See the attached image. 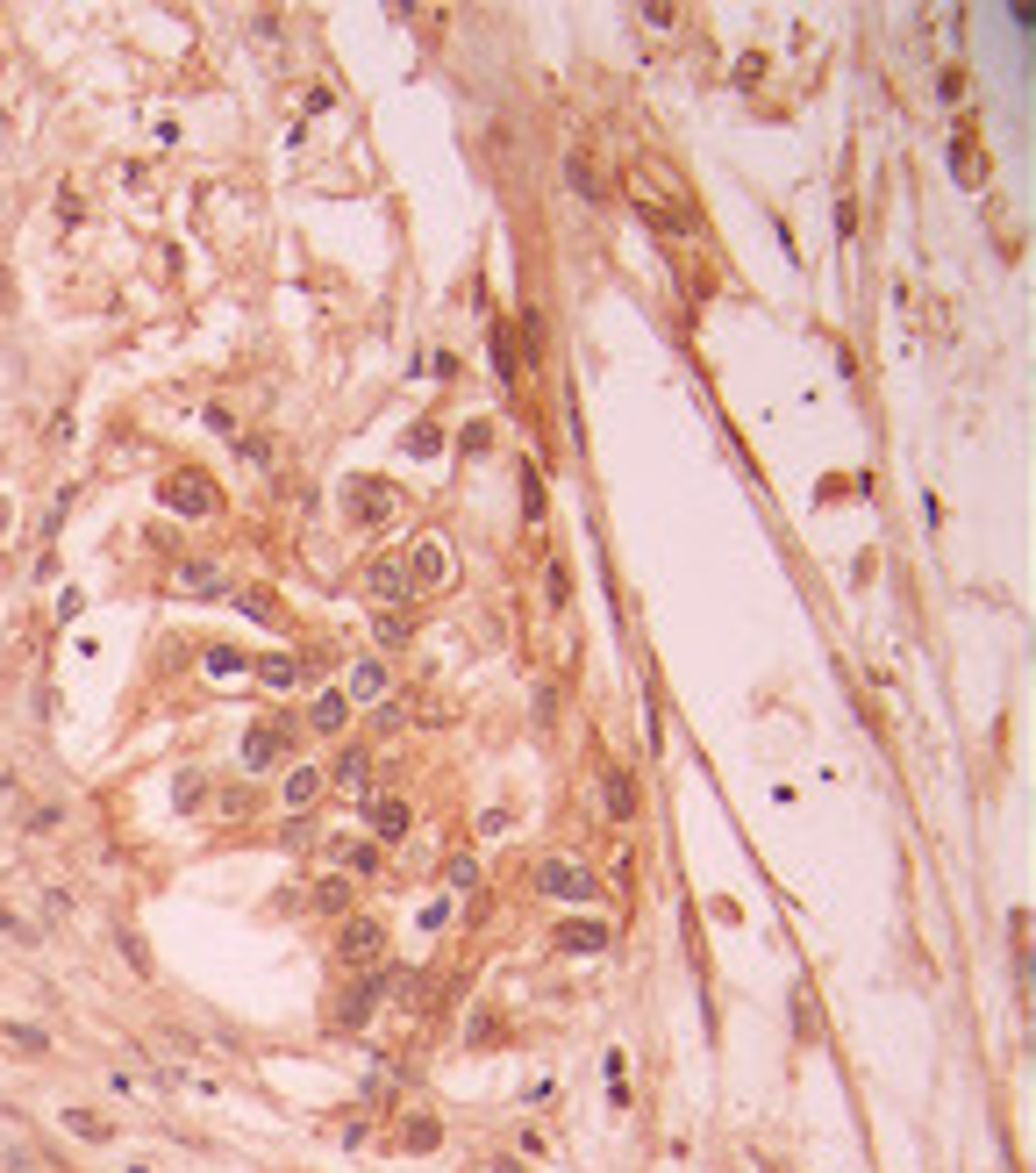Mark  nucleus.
<instances>
[{
	"mask_svg": "<svg viewBox=\"0 0 1036 1173\" xmlns=\"http://www.w3.org/2000/svg\"><path fill=\"white\" fill-rule=\"evenodd\" d=\"M351 687H358V694H386V666H379V659H358Z\"/></svg>",
	"mask_w": 1036,
	"mask_h": 1173,
	"instance_id": "22",
	"label": "nucleus"
},
{
	"mask_svg": "<svg viewBox=\"0 0 1036 1173\" xmlns=\"http://www.w3.org/2000/svg\"><path fill=\"white\" fill-rule=\"evenodd\" d=\"M372 866H379L372 844H351V851H344V873H372Z\"/></svg>",
	"mask_w": 1036,
	"mask_h": 1173,
	"instance_id": "27",
	"label": "nucleus"
},
{
	"mask_svg": "<svg viewBox=\"0 0 1036 1173\" xmlns=\"http://www.w3.org/2000/svg\"><path fill=\"white\" fill-rule=\"evenodd\" d=\"M115 945H122V959H129V966H136V973H150V952H143V937H136V930H122V937H115Z\"/></svg>",
	"mask_w": 1036,
	"mask_h": 1173,
	"instance_id": "23",
	"label": "nucleus"
},
{
	"mask_svg": "<svg viewBox=\"0 0 1036 1173\" xmlns=\"http://www.w3.org/2000/svg\"><path fill=\"white\" fill-rule=\"evenodd\" d=\"M536 895H550V902H594L601 888H594V873L579 866V858H543V866H536Z\"/></svg>",
	"mask_w": 1036,
	"mask_h": 1173,
	"instance_id": "1",
	"label": "nucleus"
},
{
	"mask_svg": "<svg viewBox=\"0 0 1036 1173\" xmlns=\"http://www.w3.org/2000/svg\"><path fill=\"white\" fill-rule=\"evenodd\" d=\"M0 930H8V937H15V945H36V923H22V916H15V909H0Z\"/></svg>",
	"mask_w": 1036,
	"mask_h": 1173,
	"instance_id": "26",
	"label": "nucleus"
},
{
	"mask_svg": "<svg viewBox=\"0 0 1036 1173\" xmlns=\"http://www.w3.org/2000/svg\"><path fill=\"white\" fill-rule=\"evenodd\" d=\"M365 773H372V758H365V744H344L330 766H322V780L337 795H365Z\"/></svg>",
	"mask_w": 1036,
	"mask_h": 1173,
	"instance_id": "6",
	"label": "nucleus"
},
{
	"mask_svg": "<svg viewBox=\"0 0 1036 1173\" xmlns=\"http://www.w3.org/2000/svg\"><path fill=\"white\" fill-rule=\"evenodd\" d=\"M601 795H608V816H615V823H629L636 809H644V795H636V780H629L622 766H608V773H601Z\"/></svg>",
	"mask_w": 1036,
	"mask_h": 1173,
	"instance_id": "9",
	"label": "nucleus"
},
{
	"mask_svg": "<svg viewBox=\"0 0 1036 1173\" xmlns=\"http://www.w3.org/2000/svg\"><path fill=\"white\" fill-rule=\"evenodd\" d=\"M436 1138H443V1131H436V1124H429V1117H415V1124H408V1152H429V1145H436Z\"/></svg>",
	"mask_w": 1036,
	"mask_h": 1173,
	"instance_id": "25",
	"label": "nucleus"
},
{
	"mask_svg": "<svg viewBox=\"0 0 1036 1173\" xmlns=\"http://www.w3.org/2000/svg\"><path fill=\"white\" fill-rule=\"evenodd\" d=\"M258 680L286 694V687H300V659H265V666H258Z\"/></svg>",
	"mask_w": 1036,
	"mask_h": 1173,
	"instance_id": "20",
	"label": "nucleus"
},
{
	"mask_svg": "<svg viewBox=\"0 0 1036 1173\" xmlns=\"http://www.w3.org/2000/svg\"><path fill=\"white\" fill-rule=\"evenodd\" d=\"M64 1131H72V1138H87V1145H108V1138H115V1124L94 1117V1109H64Z\"/></svg>",
	"mask_w": 1036,
	"mask_h": 1173,
	"instance_id": "17",
	"label": "nucleus"
},
{
	"mask_svg": "<svg viewBox=\"0 0 1036 1173\" xmlns=\"http://www.w3.org/2000/svg\"><path fill=\"white\" fill-rule=\"evenodd\" d=\"M165 508H179V515H208V508H215V494H208V480H201V473H179V480H165Z\"/></svg>",
	"mask_w": 1036,
	"mask_h": 1173,
	"instance_id": "10",
	"label": "nucleus"
},
{
	"mask_svg": "<svg viewBox=\"0 0 1036 1173\" xmlns=\"http://www.w3.org/2000/svg\"><path fill=\"white\" fill-rule=\"evenodd\" d=\"M565 180H572V187H579V201H594V208H608V180H601V165H594V158H587V150H579V143H572V150H565Z\"/></svg>",
	"mask_w": 1036,
	"mask_h": 1173,
	"instance_id": "8",
	"label": "nucleus"
},
{
	"mask_svg": "<svg viewBox=\"0 0 1036 1173\" xmlns=\"http://www.w3.org/2000/svg\"><path fill=\"white\" fill-rule=\"evenodd\" d=\"M344 716H351V694H322V701H314V730H344Z\"/></svg>",
	"mask_w": 1036,
	"mask_h": 1173,
	"instance_id": "19",
	"label": "nucleus"
},
{
	"mask_svg": "<svg viewBox=\"0 0 1036 1173\" xmlns=\"http://www.w3.org/2000/svg\"><path fill=\"white\" fill-rule=\"evenodd\" d=\"M201 802H208V780H201V773H179V780H172V809H201Z\"/></svg>",
	"mask_w": 1036,
	"mask_h": 1173,
	"instance_id": "21",
	"label": "nucleus"
},
{
	"mask_svg": "<svg viewBox=\"0 0 1036 1173\" xmlns=\"http://www.w3.org/2000/svg\"><path fill=\"white\" fill-rule=\"evenodd\" d=\"M608 923H557V952H601Z\"/></svg>",
	"mask_w": 1036,
	"mask_h": 1173,
	"instance_id": "13",
	"label": "nucleus"
},
{
	"mask_svg": "<svg viewBox=\"0 0 1036 1173\" xmlns=\"http://www.w3.org/2000/svg\"><path fill=\"white\" fill-rule=\"evenodd\" d=\"M386 952V930L372 923V916H344V930H337V959L344 966H372Z\"/></svg>",
	"mask_w": 1036,
	"mask_h": 1173,
	"instance_id": "3",
	"label": "nucleus"
},
{
	"mask_svg": "<svg viewBox=\"0 0 1036 1173\" xmlns=\"http://www.w3.org/2000/svg\"><path fill=\"white\" fill-rule=\"evenodd\" d=\"M208 673H215V680H236V673H244V652H208Z\"/></svg>",
	"mask_w": 1036,
	"mask_h": 1173,
	"instance_id": "24",
	"label": "nucleus"
},
{
	"mask_svg": "<svg viewBox=\"0 0 1036 1173\" xmlns=\"http://www.w3.org/2000/svg\"><path fill=\"white\" fill-rule=\"evenodd\" d=\"M0 1045H15V1052H29V1059H43V1052H50V1038H43L36 1024H0Z\"/></svg>",
	"mask_w": 1036,
	"mask_h": 1173,
	"instance_id": "18",
	"label": "nucleus"
},
{
	"mask_svg": "<svg viewBox=\"0 0 1036 1173\" xmlns=\"http://www.w3.org/2000/svg\"><path fill=\"white\" fill-rule=\"evenodd\" d=\"M393 508H401V487H386V480H351L344 487V515L351 522H386Z\"/></svg>",
	"mask_w": 1036,
	"mask_h": 1173,
	"instance_id": "2",
	"label": "nucleus"
},
{
	"mask_svg": "<svg viewBox=\"0 0 1036 1173\" xmlns=\"http://www.w3.org/2000/svg\"><path fill=\"white\" fill-rule=\"evenodd\" d=\"M322 916H351V881L344 873H330V881H314V895H307Z\"/></svg>",
	"mask_w": 1036,
	"mask_h": 1173,
	"instance_id": "15",
	"label": "nucleus"
},
{
	"mask_svg": "<svg viewBox=\"0 0 1036 1173\" xmlns=\"http://www.w3.org/2000/svg\"><path fill=\"white\" fill-rule=\"evenodd\" d=\"M172 587H179L186 601H215V594H229V566H215V559H179V566H172Z\"/></svg>",
	"mask_w": 1036,
	"mask_h": 1173,
	"instance_id": "4",
	"label": "nucleus"
},
{
	"mask_svg": "<svg viewBox=\"0 0 1036 1173\" xmlns=\"http://www.w3.org/2000/svg\"><path fill=\"white\" fill-rule=\"evenodd\" d=\"M365 594H372L379 608L408 601V566H401V552H386V559H372V566H365Z\"/></svg>",
	"mask_w": 1036,
	"mask_h": 1173,
	"instance_id": "5",
	"label": "nucleus"
},
{
	"mask_svg": "<svg viewBox=\"0 0 1036 1173\" xmlns=\"http://www.w3.org/2000/svg\"><path fill=\"white\" fill-rule=\"evenodd\" d=\"M279 751H286V730H279V723H265V730H251V737H244V766H251V773H258V766H272Z\"/></svg>",
	"mask_w": 1036,
	"mask_h": 1173,
	"instance_id": "12",
	"label": "nucleus"
},
{
	"mask_svg": "<svg viewBox=\"0 0 1036 1173\" xmlns=\"http://www.w3.org/2000/svg\"><path fill=\"white\" fill-rule=\"evenodd\" d=\"M330 780H322V766H300V773H286V809H307L314 795H322Z\"/></svg>",
	"mask_w": 1036,
	"mask_h": 1173,
	"instance_id": "16",
	"label": "nucleus"
},
{
	"mask_svg": "<svg viewBox=\"0 0 1036 1173\" xmlns=\"http://www.w3.org/2000/svg\"><path fill=\"white\" fill-rule=\"evenodd\" d=\"M408 823H415V816H408V802H393V795H379V802H372V837H379V844H401V837H408Z\"/></svg>",
	"mask_w": 1036,
	"mask_h": 1173,
	"instance_id": "11",
	"label": "nucleus"
},
{
	"mask_svg": "<svg viewBox=\"0 0 1036 1173\" xmlns=\"http://www.w3.org/2000/svg\"><path fill=\"white\" fill-rule=\"evenodd\" d=\"M408 580H422V587H443V580H450V552H443V537H422V544H415Z\"/></svg>",
	"mask_w": 1036,
	"mask_h": 1173,
	"instance_id": "7",
	"label": "nucleus"
},
{
	"mask_svg": "<svg viewBox=\"0 0 1036 1173\" xmlns=\"http://www.w3.org/2000/svg\"><path fill=\"white\" fill-rule=\"evenodd\" d=\"M372 994H379V987H351V994L330 1009V1024H337V1031H358L365 1016H372Z\"/></svg>",
	"mask_w": 1036,
	"mask_h": 1173,
	"instance_id": "14",
	"label": "nucleus"
}]
</instances>
